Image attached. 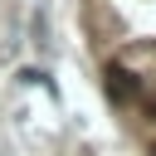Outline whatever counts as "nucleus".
Returning a JSON list of instances; mask_svg holds the SVG:
<instances>
[{"instance_id": "nucleus-1", "label": "nucleus", "mask_w": 156, "mask_h": 156, "mask_svg": "<svg viewBox=\"0 0 156 156\" xmlns=\"http://www.w3.org/2000/svg\"><path fill=\"white\" fill-rule=\"evenodd\" d=\"M107 93H112V98H122V102H132V98H136V78H132L127 68H117V63H112V68H107Z\"/></svg>"}]
</instances>
